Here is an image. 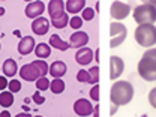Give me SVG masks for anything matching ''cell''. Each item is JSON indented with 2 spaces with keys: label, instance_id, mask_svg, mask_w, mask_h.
<instances>
[{
  "label": "cell",
  "instance_id": "cell-34",
  "mask_svg": "<svg viewBox=\"0 0 156 117\" xmlns=\"http://www.w3.org/2000/svg\"><path fill=\"white\" fill-rule=\"evenodd\" d=\"M143 56H144V57L152 58V60H155V62H156V48H150V50H147Z\"/></svg>",
  "mask_w": 156,
  "mask_h": 117
},
{
  "label": "cell",
  "instance_id": "cell-1",
  "mask_svg": "<svg viewBox=\"0 0 156 117\" xmlns=\"http://www.w3.org/2000/svg\"><path fill=\"white\" fill-rule=\"evenodd\" d=\"M134 98V87L128 81H116L111 86L110 90V101L111 104H116L119 107L126 105L132 101Z\"/></svg>",
  "mask_w": 156,
  "mask_h": 117
},
{
  "label": "cell",
  "instance_id": "cell-13",
  "mask_svg": "<svg viewBox=\"0 0 156 117\" xmlns=\"http://www.w3.org/2000/svg\"><path fill=\"white\" fill-rule=\"evenodd\" d=\"M69 44H71V47L81 50V48H84V47L89 44V35H87L86 32L78 30V32H75V33H72V35H71Z\"/></svg>",
  "mask_w": 156,
  "mask_h": 117
},
{
  "label": "cell",
  "instance_id": "cell-2",
  "mask_svg": "<svg viewBox=\"0 0 156 117\" xmlns=\"http://www.w3.org/2000/svg\"><path fill=\"white\" fill-rule=\"evenodd\" d=\"M134 36L140 47H153L156 44V27L153 24H141L135 29Z\"/></svg>",
  "mask_w": 156,
  "mask_h": 117
},
{
  "label": "cell",
  "instance_id": "cell-26",
  "mask_svg": "<svg viewBox=\"0 0 156 117\" xmlns=\"http://www.w3.org/2000/svg\"><path fill=\"white\" fill-rule=\"evenodd\" d=\"M89 74H90V78H92V84L95 86L99 83V68L98 66H92L89 69Z\"/></svg>",
  "mask_w": 156,
  "mask_h": 117
},
{
  "label": "cell",
  "instance_id": "cell-22",
  "mask_svg": "<svg viewBox=\"0 0 156 117\" xmlns=\"http://www.w3.org/2000/svg\"><path fill=\"white\" fill-rule=\"evenodd\" d=\"M12 104H14V95H12L9 90L0 93V107L8 108V107H11Z\"/></svg>",
  "mask_w": 156,
  "mask_h": 117
},
{
  "label": "cell",
  "instance_id": "cell-4",
  "mask_svg": "<svg viewBox=\"0 0 156 117\" xmlns=\"http://www.w3.org/2000/svg\"><path fill=\"white\" fill-rule=\"evenodd\" d=\"M138 74L146 81H156V62L143 56L138 62Z\"/></svg>",
  "mask_w": 156,
  "mask_h": 117
},
{
  "label": "cell",
  "instance_id": "cell-12",
  "mask_svg": "<svg viewBox=\"0 0 156 117\" xmlns=\"http://www.w3.org/2000/svg\"><path fill=\"white\" fill-rule=\"evenodd\" d=\"M18 53L21 56H27V54H30L32 51H35V48H36V42H35V38H32V36H24V38H21V41L18 42Z\"/></svg>",
  "mask_w": 156,
  "mask_h": 117
},
{
  "label": "cell",
  "instance_id": "cell-40",
  "mask_svg": "<svg viewBox=\"0 0 156 117\" xmlns=\"http://www.w3.org/2000/svg\"><path fill=\"white\" fill-rule=\"evenodd\" d=\"M95 60H96V62H99V50H96V51H95Z\"/></svg>",
  "mask_w": 156,
  "mask_h": 117
},
{
  "label": "cell",
  "instance_id": "cell-10",
  "mask_svg": "<svg viewBox=\"0 0 156 117\" xmlns=\"http://www.w3.org/2000/svg\"><path fill=\"white\" fill-rule=\"evenodd\" d=\"M125 63L119 56H111L110 57V80L114 81L123 74Z\"/></svg>",
  "mask_w": 156,
  "mask_h": 117
},
{
  "label": "cell",
  "instance_id": "cell-23",
  "mask_svg": "<svg viewBox=\"0 0 156 117\" xmlns=\"http://www.w3.org/2000/svg\"><path fill=\"white\" fill-rule=\"evenodd\" d=\"M33 65H35V66L39 69L41 77H45V75L50 72V66H48V63H47L45 60H39V58H38V60H35V62H33Z\"/></svg>",
  "mask_w": 156,
  "mask_h": 117
},
{
  "label": "cell",
  "instance_id": "cell-37",
  "mask_svg": "<svg viewBox=\"0 0 156 117\" xmlns=\"http://www.w3.org/2000/svg\"><path fill=\"white\" fill-rule=\"evenodd\" d=\"M0 117H11V113H9L8 110H5V111L0 113Z\"/></svg>",
  "mask_w": 156,
  "mask_h": 117
},
{
  "label": "cell",
  "instance_id": "cell-3",
  "mask_svg": "<svg viewBox=\"0 0 156 117\" xmlns=\"http://www.w3.org/2000/svg\"><path fill=\"white\" fill-rule=\"evenodd\" d=\"M134 20L138 23V26L141 24H153L156 21V11L155 8L150 5V2H146L140 6H136L134 9Z\"/></svg>",
  "mask_w": 156,
  "mask_h": 117
},
{
  "label": "cell",
  "instance_id": "cell-25",
  "mask_svg": "<svg viewBox=\"0 0 156 117\" xmlns=\"http://www.w3.org/2000/svg\"><path fill=\"white\" fill-rule=\"evenodd\" d=\"M69 21H71V18H69V17H68V14H66L63 18L57 20V21H51V24H53L56 29H65V27L69 24Z\"/></svg>",
  "mask_w": 156,
  "mask_h": 117
},
{
  "label": "cell",
  "instance_id": "cell-41",
  "mask_svg": "<svg viewBox=\"0 0 156 117\" xmlns=\"http://www.w3.org/2000/svg\"><path fill=\"white\" fill-rule=\"evenodd\" d=\"M150 5L155 8V11H156V0H152V2H150Z\"/></svg>",
  "mask_w": 156,
  "mask_h": 117
},
{
  "label": "cell",
  "instance_id": "cell-28",
  "mask_svg": "<svg viewBox=\"0 0 156 117\" xmlns=\"http://www.w3.org/2000/svg\"><path fill=\"white\" fill-rule=\"evenodd\" d=\"M8 89H9L11 93H17V92L21 90V83H20L18 80H11L9 84H8Z\"/></svg>",
  "mask_w": 156,
  "mask_h": 117
},
{
  "label": "cell",
  "instance_id": "cell-33",
  "mask_svg": "<svg viewBox=\"0 0 156 117\" xmlns=\"http://www.w3.org/2000/svg\"><path fill=\"white\" fill-rule=\"evenodd\" d=\"M33 102H35V104H38V105H42V104H44V102H45V98L42 96V95H41V93H38V92H36V93H33Z\"/></svg>",
  "mask_w": 156,
  "mask_h": 117
},
{
  "label": "cell",
  "instance_id": "cell-15",
  "mask_svg": "<svg viewBox=\"0 0 156 117\" xmlns=\"http://www.w3.org/2000/svg\"><path fill=\"white\" fill-rule=\"evenodd\" d=\"M75 60H77V63H80L81 66H86V65H89L92 60H95V53H93L92 48L84 47V48H81V50L77 51Z\"/></svg>",
  "mask_w": 156,
  "mask_h": 117
},
{
  "label": "cell",
  "instance_id": "cell-20",
  "mask_svg": "<svg viewBox=\"0 0 156 117\" xmlns=\"http://www.w3.org/2000/svg\"><path fill=\"white\" fill-rule=\"evenodd\" d=\"M35 54H36V57L39 60H44V58L50 57V54H51V47H50V44H45V42H41L36 45V48H35Z\"/></svg>",
  "mask_w": 156,
  "mask_h": 117
},
{
  "label": "cell",
  "instance_id": "cell-32",
  "mask_svg": "<svg viewBox=\"0 0 156 117\" xmlns=\"http://www.w3.org/2000/svg\"><path fill=\"white\" fill-rule=\"evenodd\" d=\"M90 99L99 101V86H98V84H95V86L92 87V90H90Z\"/></svg>",
  "mask_w": 156,
  "mask_h": 117
},
{
  "label": "cell",
  "instance_id": "cell-19",
  "mask_svg": "<svg viewBox=\"0 0 156 117\" xmlns=\"http://www.w3.org/2000/svg\"><path fill=\"white\" fill-rule=\"evenodd\" d=\"M48 44H50V47H54V48H57V50H60V51H66L68 48H71V44L62 41V38H60L58 35H51Z\"/></svg>",
  "mask_w": 156,
  "mask_h": 117
},
{
  "label": "cell",
  "instance_id": "cell-30",
  "mask_svg": "<svg viewBox=\"0 0 156 117\" xmlns=\"http://www.w3.org/2000/svg\"><path fill=\"white\" fill-rule=\"evenodd\" d=\"M95 17V11L92 9V8H86L84 11H83V17L81 18L86 20V21H92Z\"/></svg>",
  "mask_w": 156,
  "mask_h": 117
},
{
  "label": "cell",
  "instance_id": "cell-29",
  "mask_svg": "<svg viewBox=\"0 0 156 117\" xmlns=\"http://www.w3.org/2000/svg\"><path fill=\"white\" fill-rule=\"evenodd\" d=\"M69 26L72 27V29H80L81 26H83V18L81 17H78V15H75V17H72L71 18V21H69Z\"/></svg>",
  "mask_w": 156,
  "mask_h": 117
},
{
  "label": "cell",
  "instance_id": "cell-31",
  "mask_svg": "<svg viewBox=\"0 0 156 117\" xmlns=\"http://www.w3.org/2000/svg\"><path fill=\"white\" fill-rule=\"evenodd\" d=\"M149 102H150V107H153L156 110V87H153L149 93Z\"/></svg>",
  "mask_w": 156,
  "mask_h": 117
},
{
  "label": "cell",
  "instance_id": "cell-27",
  "mask_svg": "<svg viewBox=\"0 0 156 117\" xmlns=\"http://www.w3.org/2000/svg\"><path fill=\"white\" fill-rule=\"evenodd\" d=\"M50 83H51V81H48L45 77H41L38 81H36V87H38V90H42V92H44V90L50 89Z\"/></svg>",
  "mask_w": 156,
  "mask_h": 117
},
{
  "label": "cell",
  "instance_id": "cell-16",
  "mask_svg": "<svg viewBox=\"0 0 156 117\" xmlns=\"http://www.w3.org/2000/svg\"><path fill=\"white\" fill-rule=\"evenodd\" d=\"M68 68H66V63H63L62 60H56L51 66H50V74L53 75V78H62L66 74Z\"/></svg>",
  "mask_w": 156,
  "mask_h": 117
},
{
  "label": "cell",
  "instance_id": "cell-5",
  "mask_svg": "<svg viewBox=\"0 0 156 117\" xmlns=\"http://www.w3.org/2000/svg\"><path fill=\"white\" fill-rule=\"evenodd\" d=\"M110 35H111V41H110V47L116 48L123 44V41L128 36V29L122 24V23H111L110 26Z\"/></svg>",
  "mask_w": 156,
  "mask_h": 117
},
{
  "label": "cell",
  "instance_id": "cell-9",
  "mask_svg": "<svg viewBox=\"0 0 156 117\" xmlns=\"http://www.w3.org/2000/svg\"><path fill=\"white\" fill-rule=\"evenodd\" d=\"M20 77L23 78L24 81H38L39 78H41V72H39V69L32 62V63H27V65L21 66Z\"/></svg>",
  "mask_w": 156,
  "mask_h": 117
},
{
  "label": "cell",
  "instance_id": "cell-21",
  "mask_svg": "<svg viewBox=\"0 0 156 117\" xmlns=\"http://www.w3.org/2000/svg\"><path fill=\"white\" fill-rule=\"evenodd\" d=\"M50 90L54 95H60L65 92V81L62 78H53V81L50 83Z\"/></svg>",
  "mask_w": 156,
  "mask_h": 117
},
{
  "label": "cell",
  "instance_id": "cell-42",
  "mask_svg": "<svg viewBox=\"0 0 156 117\" xmlns=\"http://www.w3.org/2000/svg\"><path fill=\"white\" fill-rule=\"evenodd\" d=\"M3 14H5V9H3V8H0V15H3Z\"/></svg>",
  "mask_w": 156,
  "mask_h": 117
},
{
  "label": "cell",
  "instance_id": "cell-7",
  "mask_svg": "<svg viewBox=\"0 0 156 117\" xmlns=\"http://www.w3.org/2000/svg\"><path fill=\"white\" fill-rule=\"evenodd\" d=\"M74 111H75V114L80 117H89L93 114L95 105H92V102H90L89 99L81 98V99L75 101V104H74Z\"/></svg>",
  "mask_w": 156,
  "mask_h": 117
},
{
  "label": "cell",
  "instance_id": "cell-18",
  "mask_svg": "<svg viewBox=\"0 0 156 117\" xmlns=\"http://www.w3.org/2000/svg\"><path fill=\"white\" fill-rule=\"evenodd\" d=\"M17 72H18L17 62L14 58H6L5 63H3V74H5V77H14Z\"/></svg>",
  "mask_w": 156,
  "mask_h": 117
},
{
  "label": "cell",
  "instance_id": "cell-38",
  "mask_svg": "<svg viewBox=\"0 0 156 117\" xmlns=\"http://www.w3.org/2000/svg\"><path fill=\"white\" fill-rule=\"evenodd\" d=\"M93 117H99V105H95V111H93Z\"/></svg>",
  "mask_w": 156,
  "mask_h": 117
},
{
  "label": "cell",
  "instance_id": "cell-17",
  "mask_svg": "<svg viewBox=\"0 0 156 117\" xmlns=\"http://www.w3.org/2000/svg\"><path fill=\"white\" fill-rule=\"evenodd\" d=\"M86 9V0H68L66 2V12L71 14H78Z\"/></svg>",
  "mask_w": 156,
  "mask_h": 117
},
{
  "label": "cell",
  "instance_id": "cell-39",
  "mask_svg": "<svg viewBox=\"0 0 156 117\" xmlns=\"http://www.w3.org/2000/svg\"><path fill=\"white\" fill-rule=\"evenodd\" d=\"M15 117H32L30 114H27V113H20V114H17Z\"/></svg>",
  "mask_w": 156,
  "mask_h": 117
},
{
  "label": "cell",
  "instance_id": "cell-44",
  "mask_svg": "<svg viewBox=\"0 0 156 117\" xmlns=\"http://www.w3.org/2000/svg\"><path fill=\"white\" fill-rule=\"evenodd\" d=\"M0 48H2V47H0Z\"/></svg>",
  "mask_w": 156,
  "mask_h": 117
},
{
  "label": "cell",
  "instance_id": "cell-14",
  "mask_svg": "<svg viewBox=\"0 0 156 117\" xmlns=\"http://www.w3.org/2000/svg\"><path fill=\"white\" fill-rule=\"evenodd\" d=\"M50 24H51V23H50L47 18L39 17V18L33 20V23H32V30H33L35 35L44 36L45 33H48V30H50Z\"/></svg>",
  "mask_w": 156,
  "mask_h": 117
},
{
  "label": "cell",
  "instance_id": "cell-8",
  "mask_svg": "<svg viewBox=\"0 0 156 117\" xmlns=\"http://www.w3.org/2000/svg\"><path fill=\"white\" fill-rule=\"evenodd\" d=\"M131 14V6L123 2H114L110 9V15L113 20H125Z\"/></svg>",
  "mask_w": 156,
  "mask_h": 117
},
{
  "label": "cell",
  "instance_id": "cell-11",
  "mask_svg": "<svg viewBox=\"0 0 156 117\" xmlns=\"http://www.w3.org/2000/svg\"><path fill=\"white\" fill-rule=\"evenodd\" d=\"M45 11V5L44 2H32L26 6V17L32 20H36L39 17H42V12Z\"/></svg>",
  "mask_w": 156,
  "mask_h": 117
},
{
  "label": "cell",
  "instance_id": "cell-6",
  "mask_svg": "<svg viewBox=\"0 0 156 117\" xmlns=\"http://www.w3.org/2000/svg\"><path fill=\"white\" fill-rule=\"evenodd\" d=\"M47 11L50 14L51 21H57V20L63 18L66 15V5L62 0H51L47 6Z\"/></svg>",
  "mask_w": 156,
  "mask_h": 117
},
{
  "label": "cell",
  "instance_id": "cell-36",
  "mask_svg": "<svg viewBox=\"0 0 156 117\" xmlns=\"http://www.w3.org/2000/svg\"><path fill=\"white\" fill-rule=\"evenodd\" d=\"M117 108H119V105H116V104H111V110H110V116H111V117L114 116V113L117 111Z\"/></svg>",
  "mask_w": 156,
  "mask_h": 117
},
{
  "label": "cell",
  "instance_id": "cell-35",
  "mask_svg": "<svg viewBox=\"0 0 156 117\" xmlns=\"http://www.w3.org/2000/svg\"><path fill=\"white\" fill-rule=\"evenodd\" d=\"M8 84H9V81L6 80V77H0V90H5L8 87Z\"/></svg>",
  "mask_w": 156,
  "mask_h": 117
},
{
  "label": "cell",
  "instance_id": "cell-43",
  "mask_svg": "<svg viewBox=\"0 0 156 117\" xmlns=\"http://www.w3.org/2000/svg\"><path fill=\"white\" fill-rule=\"evenodd\" d=\"M36 117H42V116H36Z\"/></svg>",
  "mask_w": 156,
  "mask_h": 117
},
{
  "label": "cell",
  "instance_id": "cell-24",
  "mask_svg": "<svg viewBox=\"0 0 156 117\" xmlns=\"http://www.w3.org/2000/svg\"><path fill=\"white\" fill-rule=\"evenodd\" d=\"M77 80H78V83H89V84H92V78H90V74H89V71H86V69H81V71H78Z\"/></svg>",
  "mask_w": 156,
  "mask_h": 117
}]
</instances>
